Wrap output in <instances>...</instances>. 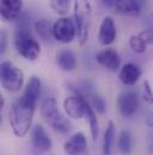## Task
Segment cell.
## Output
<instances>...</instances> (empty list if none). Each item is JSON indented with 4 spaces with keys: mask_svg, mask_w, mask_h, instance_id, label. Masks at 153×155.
Returning a JSON list of instances; mask_svg holds the SVG:
<instances>
[{
    "mask_svg": "<svg viewBox=\"0 0 153 155\" xmlns=\"http://www.w3.org/2000/svg\"><path fill=\"white\" fill-rule=\"evenodd\" d=\"M35 110L36 105L29 102L23 96H20L11 105L8 111V121L12 132L17 137H24L30 131Z\"/></svg>",
    "mask_w": 153,
    "mask_h": 155,
    "instance_id": "6da1fadb",
    "label": "cell"
},
{
    "mask_svg": "<svg viewBox=\"0 0 153 155\" xmlns=\"http://www.w3.org/2000/svg\"><path fill=\"white\" fill-rule=\"evenodd\" d=\"M90 21H91V5L89 0H76L74 24L76 28V38L80 46H84L87 41Z\"/></svg>",
    "mask_w": 153,
    "mask_h": 155,
    "instance_id": "277c9868",
    "label": "cell"
},
{
    "mask_svg": "<svg viewBox=\"0 0 153 155\" xmlns=\"http://www.w3.org/2000/svg\"><path fill=\"white\" fill-rule=\"evenodd\" d=\"M0 81L6 91L17 93L24 84V74L11 61H2L0 66Z\"/></svg>",
    "mask_w": 153,
    "mask_h": 155,
    "instance_id": "5b68a950",
    "label": "cell"
},
{
    "mask_svg": "<svg viewBox=\"0 0 153 155\" xmlns=\"http://www.w3.org/2000/svg\"><path fill=\"white\" fill-rule=\"evenodd\" d=\"M35 30L41 39L44 41H50L54 39L53 35V24L47 19H39L35 23Z\"/></svg>",
    "mask_w": 153,
    "mask_h": 155,
    "instance_id": "44dd1931",
    "label": "cell"
},
{
    "mask_svg": "<svg viewBox=\"0 0 153 155\" xmlns=\"http://www.w3.org/2000/svg\"><path fill=\"white\" fill-rule=\"evenodd\" d=\"M139 36L146 42V45H147V46H148V45H152L153 43V30H151V29L142 30V31L139 34Z\"/></svg>",
    "mask_w": 153,
    "mask_h": 155,
    "instance_id": "d4e9b609",
    "label": "cell"
},
{
    "mask_svg": "<svg viewBox=\"0 0 153 155\" xmlns=\"http://www.w3.org/2000/svg\"><path fill=\"white\" fill-rule=\"evenodd\" d=\"M147 124H148L151 127H153V114H150V116L147 117Z\"/></svg>",
    "mask_w": 153,
    "mask_h": 155,
    "instance_id": "83f0119b",
    "label": "cell"
},
{
    "mask_svg": "<svg viewBox=\"0 0 153 155\" xmlns=\"http://www.w3.org/2000/svg\"><path fill=\"white\" fill-rule=\"evenodd\" d=\"M115 7L120 13L130 17L139 16L141 12L140 5L136 0H116Z\"/></svg>",
    "mask_w": 153,
    "mask_h": 155,
    "instance_id": "ac0fdd59",
    "label": "cell"
},
{
    "mask_svg": "<svg viewBox=\"0 0 153 155\" xmlns=\"http://www.w3.org/2000/svg\"><path fill=\"white\" fill-rule=\"evenodd\" d=\"M31 143L33 147L39 152L45 153L52 149V138L42 125H35L31 130Z\"/></svg>",
    "mask_w": 153,
    "mask_h": 155,
    "instance_id": "30bf717a",
    "label": "cell"
},
{
    "mask_svg": "<svg viewBox=\"0 0 153 155\" xmlns=\"http://www.w3.org/2000/svg\"><path fill=\"white\" fill-rule=\"evenodd\" d=\"M56 64L59 69H61L62 71H66V72L73 71L76 70L78 65L76 54L70 49H61L56 54Z\"/></svg>",
    "mask_w": 153,
    "mask_h": 155,
    "instance_id": "2e32d148",
    "label": "cell"
},
{
    "mask_svg": "<svg viewBox=\"0 0 153 155\" xmlns=\"http://www.w3.org/2000/svg\"><path fill=\"white\" fill-rule=\"evenodd\" d=\"M39 95H41V79L36 77V76H33L28 81V83L25 85V89H24V93H23L22 96L25 100H28L29 102L37 105Z\"/></svg>",
    "mask_w": 153,
    "mask_h": 155,
    "instance_id": "e0dca14e",
    "label": "cell"
},
{
    "mask_svg": "<svg viewBox=\"0 0 153 155\" xmlns=\"http://www.w3.org/2000/svg\"><path fill=\"white\" fill-rule=\"evenodd\" d=\"M115 136H116V130H115L114 121H109L107 125V129L104 131V137H103V147H102V155H113L114 149Z\"/></svg>",
    "mask_w": 153,
    "mask_h": 155,
    "instance_id": "d6986e66",
    "label": "cell"
},
{
    "mask_svg": "<svg viewBox=\"0 0 153 155\" xmlns=\"http://www.w3.org/2000/svg\"><path fill=\"white\" fill-rule=\"evenodd\" d=\"M142 99L147 105H152L153 104V91L151 88V84L147 79H145L144 84H142Z\"/></svg>",
    "mask_w": 153,
    "mask_h": 155,
    "instance_id": "cb8c5ba5",
    "label": "cell"
},
{
    "mask_svg": "<svg viewBox=\"0 0 153 155\" xmlns=\"http://www.w3.org/2000/svg\"><path fill=\"white\" fill-rule=\"evenodd\" d=\"M116 36H117V30L114 19L110 16L104 17L101 23L99 33H98L99 43L103 46H109L116 40Z\"/></svg>",
    "mask_w": 153,
    "mask_h": 155,
    "instance_id": "8fae6325",
    "label": "cell"
},
{
    "mask_svg": "<svg viewBox=\"0 0 153 155\" xmlns=\"http://www.w3.org/2000/svg\"><path fill=\"white\" fill-rule=\"evenodd\" d=\"M81 93V91H80ZM81 97H83V104H84V111H85V118L89 121L90 125V131H91V136H92V141L96 142L99 135V125H98V119H97V113L96 111L92 108V106L90 105L89 100L86 99L85 94L81 93Z\"/></svg>",
    "mask_w": 153,
    "mask_h": 155,
    "instance_id": "9a60e30c",
    "label": "cell"
},
{
    "mask_svg": "<svg viewBox=\"0 0 153 155\" xmlns=\"http://www.w3.org/2000/svg\"><path fill=\"white\" fill-rule=\"evenodd\" d=\"M141 74H142V71L139 65H136L134 63H127L121 68L118 78L124 85L132 87L138 83V81L141 77Z\"/></svg>",
    "mask_w": 153,
    "mask_h": 155,
    "instance_id": "4fadbf2b",
    "label": "cell"
},
{
    "mask_svg": "<svg viewBox=\"0 0 153 155\" xmlns=\"http://www.w3.org/2000/svg\"><path fill=\"white\" fill-rule=\"evenodd\" d=\"M41 116L47 121V124L58 134L68 135L72 130L71 121L64 116L59 107L58 102L54 97H47L41 104Z\"/></svg>",
    "mask_w": 153,
    "mask_h": 155,
    "instance_id": "7a4b0ae2",
    "label": "cell"
},
{
    "mask_svg": "<svg viewBox=\"0 0 153 155\" xmlns=\"http://www.w3.org/2000/svg\"><path fill=\"white\" fill-rule=\"evenodd\" d=\"M72 90L74 91V95H71L64 100V110L70 118L81 119L83 117H85L81 93L78 89H72Z\"/></svg>",
    "mask_w": 153,
    "mask_h": 155,
    "instance_id": "ba28073f",
    "label": "cell"
},
{
    "mask_svg": "<svg viewBox=\"0 0 153 155\" xmlns=\"http://www.w3.org/2000/svg\"><path fill=\"white\" fill-rule=\"evenodd\" d=\"M85 96L89 100V102L92 106V108L96 111V113H99V114L105 113V111H107V102H105V100L101 95H98L96 93H87V95L85 94Z\"/></svg>",
    "mask_w": 153,
    "mask_h": 155,
    "instance_id": "7402d4cb",
    "label": "cell"
},
{
    "mask_svg": "<svg viewBox=\"0 0 153 155\" xmlns=\"http://www.w3.org/2000/svg\"><path fill=\"white\" fill-rule=\"evenodd\" d=\"M22 8H23L22 0H1L0 2L1 17L7 22L16 21L20 15Z\"/></svg>",
    "mask_w": 153,
    "mask_h": 155,
    "instance_id": "5bb4252c",
    "label": "cell"
},
{
    "mask_svg": "<svg viewBox=\"0 0 153 155\" xmlns=\"http://www.w3.org/2000/svg\"><path fill=\"white\" fill-rule=\"evenodd\" d=\"M99 1L107 8H113L115 7V4H116V0H99Z\"/></svg>",
    "mask_w": 153,
    "mask_h": 155,
    "instance_id": "4316f807",
    "label": "cell"
},
{
    "mask_svg": "<svg viewBox=\"0 0 153 155\" xmlns=\"http://www.w3.org/2000/svg\"><path fill=\"white\" fill-rule=\"evenodd\" d=\"M64 150L67 155H85L87 152V140L83 132L72 135L64 144Z\"/></svg>",
    "mask_w": 153,
    "mask_h": 155,
    "instance_id": "9c48e42d",
    "label": "cell"
},
{
    "mask_svg": "<svg viewBox=\"0 0 153 155\" xmlns=\"http://www.w3.org/2000/svg\"><path fill=\"white\" fill-rule=\"evenodd\" d=\"M140 106L139 96L135 91L126 90L122 91L117 97V108L123 118H132L135 116Z\"/></svg>",
    "mask_w": 153,
    "mask_h": 155,
    "instance_id": "52a82bcc",
    "label": "cell"
},
{
    "mask_svg": "<svg viewBox=\"0 0 153 155\" xmlns=\"http://www.w3.org/2000/svg\"><path fill=\"white\" fill-rule=\"evenodd\" d=\"M117 148L120 153L123 155H129L133 149V137L128 130H123L120 132L117 138Z\"/></svg>",
    "mask_w": 153,
    "mask_h": 155,
    "instance_id": "ffe728a7",
    "label": "cell"
},
{
    "mask_svg": "<svg viewBox=\"0 0 153 155\" xmlns=\"http://www.w3.org/2000/svg\"><path fill=\"white\" fill-rule=\"evenodd\" d=\"M14 47L27 60L34 61L41 54V46L28 28H19L14 35Z\"/></svg>",
    "mask_w": 153,
    "mask_h": 155,
    "instance_id": "3957f363",
    "label": "cell"
},
{
    "mask_svg": "<svg viewBox=\"0 0 153 155\" xmlns=\"http://www.w3.org/2000/svg\"><path fill=\"white\" fill-rule=\"evenodd\" d=\"M6 46H7V35L5 31L1 33V42H0V47H1V53H4L6 51Z\"/></svg>",
    "mask_w": 153,
    "mask_h": 155,
    "instance_id": "484cf974",
    "label": "cell"
},
{
    "mask_svg": "<svg viewBox=\"0 0 153 155\" xmlns=\"http://www.w3.org/2000/svg\"><path fill=\"white\" fill-rule=\"evenodd\" d=\"M129 47L132 48V51H134L135 53H145L146 52V48H147V45L144 40L141 39L139 35H132L129 38Z\"/></svg>",
    "mask_w": 153,
    "mask_h": 155,
    "instance_id": "603a6c76",
    "label": "cell"
},
{
    "mask_svg": "<svg viewBox=\"0 0 153 155\" xmlns=\"http://www.w3.org/2000/svg\"><path fill=\"white\" fill-rule=\"evenodd\" d=\"M96 60L103 68H105L110 71H117L121 66V58L114 48H108V49H104V51L97 53Z\"/></svg>",
    "mask_w": 153,
    "mask_h": 155,
    "instance_id": "7c38bea8",
    "label": "cell"
},
{
    "mask_svg": "<svg viewBox=\"0 0 153 155\" xmlns=\"http://www.w3.org/2000/svg\"><path fill=\"white\" fill-rule=\"evenodd\" d=\"M61 1H64V2H66V4H70L71 0H61Z\"/></svg>",
    "mask_w": 153,
    "mask_h": 155,
    "instance_id": "f1b7e54d",
    "label": "cell"
},
{
    "mask_svg": "<svg viewBox=\"0 0 153 155\" xmlns=\"http://www.w3.org/2000/svg\"><path fill=\"white\" fill-rule=\"evenodd\" d=\"M53 35L54 39L61 43H71L76 36L74 22L66 17L56 19L53 24Z\"/></svg>",
    "mask_w": 153,
    "mask_h": 155,
    "instance_id": "8992f818",
    "label": "cell"
}]
</instances>
